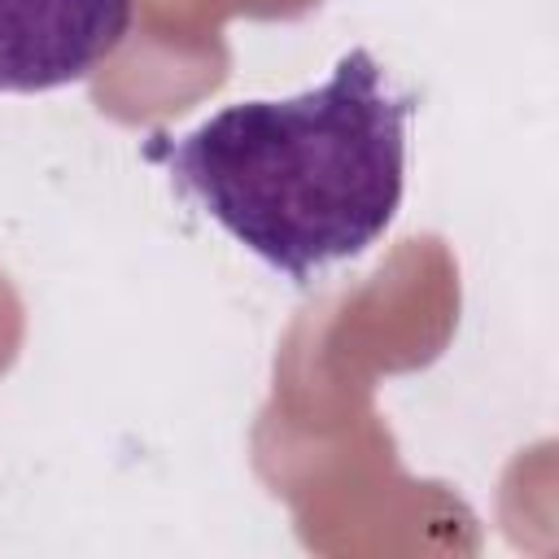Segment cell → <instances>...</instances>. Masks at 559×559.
<instances>
[{"label":"cell","mask_w":559,"mask_h":559,"mask_svg":"<svg viewBox=\"0 0 559 559\" xmlns=\"http://www.w3.org/2000/svg\"><path fill=\"white\" fill-rule=\"evenodd\" d=\"M367 48L288 100H236L166 148L170 179L253 258L306 284L367 253L397 218L406 118Z\"/></svg>","instance_id":"cell-1"},{"label":"cell","mask_w":559,"mask_h":559,"mask_svg":"<svg viewBox=\"0 0 559 559\" xmlns=\"http://www.w3.org/2000/svg\"><path fill=\"white\" fill-rule=\"evenodd\" d=\"M135 0H0V92L83 83L127 35Z\"/></svg>","instance_id":"cell-2"}]
</instances>
